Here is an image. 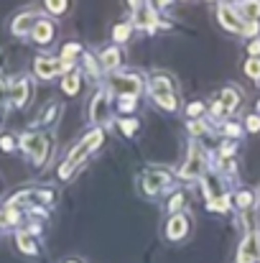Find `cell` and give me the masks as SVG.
<instances>
[{
  "label": "cell",
  "mask_w": 260,
  "mask_h": 263,
  "mask_svg": "<svg viewBox=\"0 0 260 263\" xmlns=\"http://www.w3.org/2000/svg\"><path fill=\"white\" fill-rule=\"evenodd\" d=\"M21 146L31 156L33 166H44V161L49 156V148H51V138L49 136H41V133H26L21 138Z\"/></svg>",
  "instance_id": "obj_1"
},
{
  "label": "cell",
  "mask_w": 260,
  "mask_h": 263,
  "mask_svg": "<svg viewBox=\"0 0 260 263\" xmlns=\"http://www.w3.org/2000/svg\"><path fill=\"white\" fill-rule=\"evenodd\" d=\"M151 95L164 110H176V95H173L171 77L166 74H153L151 77Z\"/></svg>",
  "instance_id": "obj_2"
},
{
  "label": "cell",
  "mask_w": 260,
  "mask_h": 263,
  "mask_svg": "<svg viewBox=\"0 0 260 263\" xmlns=\"http://www.w3.org/2000/svg\"><path fill=\"white\" fill-rule=\"evenodd\" d=\"M181 176L184 179H199V176H204V154H202L199 146H191L189 148V159L181 166Z\"/></svg>",
  "instance_id": "obj_3"
},
{
  "label": "cell",
  "mask_w": 260,
  "mask_h": 263,
  "mask_svg": "<svg viewBox=\"0 0 260 263\" xmlns=\"http://www.w3.org/2000/svg\"><path fill=\"white\" fill-rule=\"evenodd\" d=\"M8 97H10V102H13L15 107H26L28 100H31V85H28L23 77L13 80V82L8 85Z\"/></svg>",
  "instance_id": "obj_4"
},
{
  "label": "cell",
  "mask_w": 260,
  "mask_h": 263,
  "mask_svg": "<svg viewBox=\"0 0 260 263\" xmlns=\"http://www.w3.org/2000/svg\"><path fill=\"white\" fill-rule=\"evenodd\" d=\"M169 184H171V176H169V172H161V169H153L143 176V186L148 194H156V192L166 189Z\"/></svg>",
  "instance_id": "obj_5"
},
{
  "label": "cell",
  "mask_w": 260,
  "mask_h": 263,
  "mask_svg": "<svg viewBox=\"0 0 260 263\" xmlns=\"http://www.w3.org/2000/svg\"><path fill=\"white\" fill-rule=\"evenodd\" d=\"M33 72H36L38 80L49 82V80H54V77L59 74V62L51 59V57H38V59L33 62Z\"/></svg>",
  "instance_id": "obj_6"
},
{
  "label": "cell",
  "mask_w": 260,
  "mask_h": 263,
  "mask_svg": "<svg viewBox=\"0 0 260 263\" xmlns=\"http://www.w3.org/2000/svg\"><path fill=\"white\" fill-rule=\"evenodd\" d=\"M258 240H260L258 233H250V235L243 240L240 253H237V263H255V258H258V251H260Z\"/></svg>",
  "instance_id": "obj_7"
},
{
  "label": "cell",
  "mask_w": 260,
  "mask_h": 263,
  "mask_svg": "<svg viewBox=\"0 0 260 263\" xmlns=\"http://www.w3.org/2000/svg\"><path fill=\"white\" fill-rule=\"evenodd\" d=\"M112 87H115L117 95H133V97H138L143 85H141V80H138L135 74H125V77H115Z\"/></svg>",
  "instance_id": "obj_8"
},
{
  "label": "cell",
  "mask_w": 260,
  "mask_h": 263,
  "mask_svg": "<svg viewBox=\"0 0 260 263\" xmlns=\"http://www.w3.org/2000/svg\"><path fill=\"white\" fill-rule=\"evenodd\" d=\"M217 18H219V23H222L227 31H237V33H243V28H245V23L240 21V15H237L230 5H219Z\"/></svg>",
  "instance_id": "obj_9"
},
{
  "label": "cell",
  "mask_w": 260,
  "mask_h": 263,
  "mask_svg": "<svg viewBox=\"0 0 260 263\" xmlns=\"http://www.w3.org/2000/svg\"><path fill=\"white\" fill-rule=\"evenodd\" d=\"M31 39L36 41V44H51V39H54V23L51 21H46V18H38L36 21V26L31 28Z\"/></svg>",
  "instance_id": "obj_10"
},
{
  "label": "cell",
  "mask_w": 260,
  "mask_h": 263,
  "mask_svg": "<svg viewBox=\"0 0 260 263\" xmlns=\"http://www.w3.org/2000/svg\"><path fill=\"white\" fill-rule=\"evenodd\" d=\"M186 233H189V217L186 215H173L169 220V228H166L169 240H181Z\"/></svg>",
  "instance_id": "obj_11"
},
{
  "label": "cell",
  "mask_w": 260,
  "mask_h": 263,
  "mask_svg": "<svg viewBox=\"0 0 260 263\" xmlns=\"http://www.w3.org/2000/svg\"><path fill=\"white\" fill-rule=\"evenodd\" d=\"M105 112H107V95L105 92H97L94 100H92V107H89V120L92 123H102Z\"/></svg>",
  "instance_id": "obj_12"
},
{
  "label": "cell",
  "mask_w": 260,
  "mask_h": 263,
  "mask_svg": "<svg viewBox=\"0 0 260 263\" xmlns=\"http://www.w3.org/2000/svg\"><path fill=\"white\" fill-rule=\"evenodd\" d=\"M41 15H33V13H23V15H18L15 18V23H13V33L15 36H23V33H31V28L36 26V21H38Z\"/></svg>",
  "instance_id": "obj_13"
},
{
  "label": "cell",
  "mask_w": 260,
  "mask_h": 263,
  "mask_svg": "<svg viewBox=\"0 0 260 263\" xmlns=\"http://www.w3.org/2000/svg\"><path fill=\"white\" fill-rule=\"evenodd\" d=\"M15 240H18V248H21L23 253H28V256H36V253H38V248H36V240L31 238V233H26V230H18V233H15Z\"/></svg>",
  "instance_id": "obj_14"
},
{
  "label": "cell",
  "mask_w": 260,
  "mask_h": 263,
  "mask_svg": "<svg viewBox=\"0 0 260 263\" xmlns=\"http://www.w3.org/2000/svg\"><path fill=\"white\" fill-rule=\"evenodd\" d=\"M240 18H245V21L260 18V0H243L240 3Z\"/></svg>",
  "instance_id": "obj_15"
},
{
  "label": "cell",
  "mask_w": 260,
  "mask_h": 263,
  "mask_svg": "<svg viewBox=\"0 0 260 263\" xmlns=\"http://www.w3.org/2000/svg\"><path fill=\"white\" fill-rule=\"evenodd\" d=\"M120 62H123V54H120L117 46H110V49L102 51V67H105V69H115Z\"/></svg>",
  "instance_id": "obj_16"
},
{
  "label": "cell",
  "mask_w": 260,
  "mask_h": 263,
  "mask_svg": "<svg viewBox=\"0 0 260 263\" xmlns=\"http://www.w3.org/2000/svg\"><path fill=\"white\" fill-rule=\"evenodd\" d=\"M219 102H222V107H225L227 112H232V110L240 105V95H237V89H232V87L222 89V95H219Z\"/></svg>",
  "instance_id": "obj_17"
},
{
  "label": "cell",
  "mask_w": 260,
  "mask_h": 263,
  "mask_svg": "<svg viewBox=\"0 0 260 263\" xmlns=\"http://www.w3.org/2000/svg\"><path fill=\"white\" fill-rule=\"evenodd\" d=\"M79 87H82V77L74 72V74H67L64 80H62V89L69 95V97H74L77 92H79Z\"/></svg>",
  "instance_id": "obj_18"
},
{
  "label": "cell",
  "mask_w": 260,
  "mask_h": 263,
  "mask_svg": "<svg viewBox=\"0 0 260 263\" xmlns=\"http://www.w3.org/2000/svg\"><path fill=\"white\" fill-rule=\"evenodd\" d=\"M44 5H46V10L54 13V15H64V13L69 10V0H44Z\"/></svg>",
  "instance_id": "obj_19"
},
{
  "label": "cell",
  "mask_w": 260,
  "mask_h": 263,
  "mask_svg": "<svg viewBox=\"0 0 260 263\" xmlns=\"http://www.w3.org/2000/svg\"><path fill=\"white\" fill-rule=\"evenodd\" d=\"M102 138H105V133H102V130H92L85 141H82V146H85L87 151H92V148H97V146L102 143Z\"/></svg>",
  "instance_id": "obj_20"
},
{
  "label": "cell",
  "mask_w": 260,
  "mask_h": 263,
  "mask_svg": "<svg viewBox=\"0 0 260 263\" xmlns=\"http://www.w3.org/2000/svg\"><path fill=\"white\" fill-rule=\"evenodd\" d=\"M128 36H130V26L120 23V26H115V28H112V41H115V44H123V41H128Z\"/></svg>",
  "instance_id": "obj_21"
},
{
  "label": "cell",
  "mask_w": 260,
  "mask_h": 263,
  "mask_svg": "<svg viewBox=\"0 0 260 263\" xmlns=\"http://www.w3.org/2000/svg\"><path fill=\"white\" fill-rule=\"evenodd\" d=\"M117 107H120V112H130L135 107V97L133 95H120L117 97Z\"/></svg>",
  "instance_id": "obj_22"
},
{
  "label": "cell",
  "mask_w": 260,
  "mask_h": 263,
  "mask_svg": "<svg viewBox=\"0 0 260 263\" xmlns=\"http://www.w3.org/2000/svg\"><path fill=\"white\" fill-rule=\"evenodd\" d=\"M245 74H248L250 80H260V59L245 62Z\"/></svg>",
  "instance_id": "obj_23"
},
{
  "label": "cell",
  "mask_w": 260,
  "mask_h": 263,
  "mask_svg": "<svg viewBox=\"0 0 260 263\" xmlns=\"http://www.w3.org/2000/svg\"><path fill=\"white\" fill-rule=\"evenodd\" d=\"M77 54H82V46H79V44H67V46L62 49V59H72V62H74Z\"/></svg>",
  "instance_id": "obj_24"
},
{
  "label": "cell",
  "mask_w": 260,
  "mask_h": 263,
  "mask_svg": "<svg viewBox=\"0 0 260 263\" xmlns=\"http://www.w3.org/2000/svg\"><path fill=\"white\" fill-rule=\"evenodd\" d=\"M56 115H59V105H56V102H51V105L46 107V112L41 115V123H44V125H49V123H54V118H56Z\"/></svg>",
  "instance_id": "obj_25"
},
{
  "label": "cell",
  "mask_w": 260,
  "mask_h": 263,
  "mask_svg": "<svg viewBox=\"0 0 260 263\" xmlns=\"http://www.w3.org/2000/svg\"><path fill=\"white\" fill-rule=\"evenodd\" d=\"M120 130H123L125 136H133V133L138 130V120H135V118H125V120H120Z\"/></svg>",
  "instance_id": "obj_26"
},
{
  "label": "cell",
  "mask_w": 260,
  "mask_h": 263,
  "mask_svg": "<svg viewBox=\"0 0 260 263\" xmlns=\"http://www.w3.org/2000/svg\"><path fill=\"white\" fill-rule=\"evenodd\" d=\"M184 202H186V199H184V192H176L171 197V202H169V212H178V210L184 207Z\"/></svg>",
  "instance_id": "obj_27"
},
{
  "label": "cell",
  "mask_w": 260,
  "mask_h": 263,
  "mask_svg": "<svg viewBox=\"0 0 260 263\" xmlns=\"http://www.w3.org/2000/svg\"><path fill=\"white\" fill-rule=\"evenodd\" d=\"M250 204H253V194H250V192H240V194H237V207L248 210Z\"/></svg>",
  "instance_id": "obj_28"
},
{
  "label": "cell",
  "mask_w": 260,
  "mask_h": 263,
  "mask_svg": "<svg viewBox=\"0 0 260 263\" xmlns=\"http://www.w3.org/2000/svg\"><path fill=\"white\" fill-rule=\"evenodd\" d=\"M202 112H204V105H202V102H191V105L186 107V115H189L191 120H194L196 115H202Z\"/></svg>",
  "instance_id": "obj_29"
},
{
  "label": "cell",
  "mask_w": 260,
  "mask_h": 263,
  "mask_svg": "<svg viewBox=\"0 0 260 263\" xmlns=\"http://www.w3.org/2000/svg\"><path fill=\"white\" fill-rule=\"evenodd\" d=\"M189 130H191L194 136H202V133H207V125H204V120H191V123H189Z\"/></svg>",
  "instance_id": "obj_30"
},
{
  "label": "cell",
  "mask_w": 260,
  "mask_h": 263,
  "mask_svg": "<svg viewBox=\"0 0 260 263\" xmlns=\"http://www.w3.org/2000/svg\"><path fill=\"white\" fill-rule=\"evenodd\" d=\"M0 148H3V151H13V148H15V136H10V133L3 136V138H0Z\"/></svg>",
  "instance_id": "obj_31"
},
{
  "label": "cell",
  "mask_w": 260,
  "mask_h": 263,
  "mask_svg": "<svg viewBox=\"0 0 260 263\" xmlns=\"http://www.w3.org/2000/svg\"><path fill=\"white\" fill-rule=\"evenodd\" d=\"M248 130H253V133H258L260 130V118L258 115H250V118H248Z\"/></svg>",
  "instance_id": "obj_32"
},
{
  "label": "cell",
  "mask_w": 260,
  "mask_h": 263,
  "mask_svg": "<svg viewBox=\"0 0 260 263\" xmlns=\"http://www.w3.org/2000/svg\"><path fill=\"white\" fill-rule=\"evenodd\" d=\"M169 3H171V0H153V5H151V8H153V10H158V8H166Z\"/></svg>",
  "instance_id": "obj_33"
},
{
  "label": "cell",
  "mask_w": 260,
  "mask_h": 263,
  "mask_svg": "<svg viewBox=\"0 0 260 263\" xmlns=\"http://www.w3.org/2000/svg\"><path fill=\"white\" fill-rule=\"evenodd\" d=\"M232 151H235V146H232V143H227V146H222V151H219V154H222V156H230Z\"/></svg>",
  "instance_id": "obj_34"
},
{
  "label": "cell",
  "mask_w": 260,
  "mask_h": 263,
  "mask_svg": "<svg viewBox=\"0 0 260 263\" xmlns=\"http://www.w3.org/2000/svg\"><path fill=\"white\" fill-rule=\"evenodd\" d=\"M248 51H250V54H260V41H253V44L248 46Z\"/></svg>",
  "instance_id": "obj_35"
},
{
  "label": "cell",
  "mask_w": 260,
  "mask_h": 263,
  "mask_svg": "<svg viewBox=\"0 0 260 263\" xmlns=\"http://www.w3.org/2000/svg\"><path fill=\"white\" fill-rule=\"evenodd\" d=\"M225 130H227L230 136H240V128H237V125H227Z\"/></svg>",
  "instance_id": "obj_36"
},
{
  "label": "cell",
  "mask_w": 260,
  "mask_h": 263,
  "mask_svg": "<svg viewBox=\"0 0 260 263\" xmlns=\"http://www.w3.org/2000/svg\"><path fill=\"white\" fill-rule=\"evenodd\" d=\"M128 3H130V5H133V8H138V5H143V3H146V0H128Z\"/></svg>",
  "instance_id": "obj_37"
},
{
  "label": "cell",
  "mask_w": 260,
  "mask_h": 263,
  "mask_svg": "<svg viewBox=\"0 0 260 263\" xmlns=\"http://www.w3.org/2000/svg\"><path fill=\"white\" fill-rule=\"evenodd\" d=\"M67 263H79V261H67Z\"/></svg>",
  "instance_id": "obj_38"
},
{
  "label": "cell",
  "mask_w": 260,
  "mask_h": 263,
  "mask_svg": "<svg viewBox=\"0 0 260 263\" xmlns=\"http://www.w3.org/2000/svg\"><path fill=\"white\" fill-rule=\"evenodd\" d=\"M258 107H260V105H258Z\"/></svg>",
  "instance_id": "obj_39"
}]
</instances>
